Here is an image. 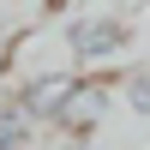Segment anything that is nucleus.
Wrapping results in <instances>:
<instances>
[{
  "label": "nucleus",
  "mask_w": 150,
  "mask_h": 150,
  "mask_svg": "<svg viewBox=\"0 0 150 150\" xmlns=\"http://www.w3.org/2000/svg\"><path fill=\"white\" fill-rule=\"evenodd\" d=\"M60 120H66V126H90V120H102V90H78Z\"/></svg>",
  "instance_id": "20e7f679"
},
{
  "label": "nucleus",
  "mask_w": 150,
  "mask_h": 150,
  "mask_svg": "<svg viewBox=\"0 0 150 150\" xmlns=\"http://www.w3.org/2000/svg\"><path fill=\"white\" fill-rule=\"evenodd\" d=\"M0 42H6V36H0Z\"/></svg>",
  "instance_id": "423d86ee"
},
{
  "label": "nucleus",
  "mask_w": 150,
  "mask_h": 150,
  "mask_svg": "<svg viewBox=\"0 0 150 150\" xmlns=\"http://www.w3.org/2000/svg\"><path fill=\"white\" fill-rule=\"evenodd\" d=\"M132 108H138V114H150V78H144V72L132 78Z\"/></svg>",
  "instance_id": "39448f33"
},
{
  "label": "nucleus",
  "mask_w": 150,
  "mask_h": 150,
  "mask_svg": "<svg viewBox=\"0 0 150 150\" xmlns=\"http://www.w3.org/2000/svg\"><path fill=\"white\" fill-rule=\"evenodd\" d=\"M72 96H78V84H72L66 72H48V78H36L18 102H24V114H36V120H60Z\"/></svg>",
  "instance_id": "f03ea898"
},
{
  "label": "nucleus",
  "mask_w": 150,
  "mask_h": 150,
  "mask_svg": "<svg viewBox=\"0 0 150 150\" xmlns=\"http://www.w3.org/2000/svg\"><path fill=\"white\" fill-rule=\"evenodd\" d=\"M66 42H72V54H78V60H102V54H114V48L126 42V24L108 18V12H96V18H78V24H72Z\"/></svg>",
  "instance_id": "f257e3e1"
},
{
  "label": "nucleus",
  "mask_w": 150,
  "mask_h": 150,
  "mask_svg": "<svg viewBox=\"0 0 150 150\" xmlns=\"http://www.w3.org/2000/svg\"><path fill=\"white\" fill-rule=\"evenodd\" d=\"M24 132H30L24 102H0V150H24Z\"/></svg>",
  "instance_id": "7ed1b4c3"
}]
</instances>
